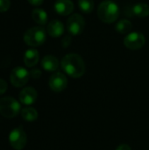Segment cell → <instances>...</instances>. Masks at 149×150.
Instances as JSON below:
<instances>
[{"instance_id":"44dd1931","label":"cell","mask_w":149,"mask_h":150,"mask_svg":"<svg viewBox=\"0 0 149 150\" xmlns=\"http://www.w3.org/2000/svg\"><path fill=\"white\" fill-rule=\"evenodd\" d=\"M29 74H30V76L32 78H33V79H38V78H40L41 76V71L39 69H32L29 72Z\"/></svg>"},{"instance_id":"8fae6325","label":"cell","mask_w":149,"mask_h":150,"mask_svg":"<svg viewBox=\"0 0 149 150\" xmlns=\"http://www.w3.org/2000/svg\"><path fill=\"white\" fill-rule=\"evenodd\" d=\"M54 11L61 16L70 15L74 9V4L71 0H56L54 3Z\"/></svg>"},{"instance_id":"9c48e42d","label":"cell","mask_w":149,"mask_h":150,"mask_svg":"<svg viewBox=\"0 0 149 150\" xmlns=\"http://www.w3.org/2000/svg\"><path fill=\"white\" fill-rule=\"evenodd\" d=\"M49 88L54 92H61L68 86V79L61 72L53 73L48 81Z\"/></svg>"},{"instance_id":"6da1fadb","label":"cell","mask_w":149,"mask_h":150,"mask_svg":"<svg viewBox=\"0 0 149 150\" xmlns=\"http://www.w3.org/2000/svg\"><path fill=\"white\" fill-rule=\"evenodd\" d=\"M61 69L64 72L73 78H79L85 73V62L77 54H68L61 62Z\"/></svg>"},{"instance_id":"7402d4cb","label":"cell","mask_w":149,"mask_h":150,"mask_svg":"<svg viewBox=\"0 0 149 150\" xmlns=\"http://www.w3.org/2000/svg\"><path fill=\"white\" fill-rule=\"evenodd\" d=\"M71 40H72L71 35H66V36H64V38L62 39V41H61L62 47L64 48L69 47V45L71 44Z\"/></svg>"},{"instance_id":"8992f818","label":"cell","mask_w":149,"mask_h":150,"mask_svg":"<svg viewBox=\"0 0 149 150\" xmlns=\"http://www.w3.org/2000/svg\"><path fill=\"white\" fill-rule=\"evenodd\" d=\"M9 142L11 148L15 150H22L25 147L27 142V136L21 127L14 128L10 133Z\"/></svg>"},{"instance_id":"9a60e30c","label":"cell","mask_w":149,"mask_h":150,"mask_svg":"<svg viewBox=\"0 0 149 150\" xmlns=\"http://www.w3.org/2000/svg\"><path fill=\"white\" fill-rule=\"evenodd\" d=\"M32 18L35 23L44 25L47 22V12L40 8H35L32 11Z\"/></svg>"},{"instance_id":"30bf717a","label":"cell","mask_w":149,"mask_h":150,"mask_svg":"<svg viewBox=\"0 0 149 150\" xmlns=\"http://www.w3.org/2000/svg\"><path fill=\"white\" fill-rule=\"evenodd\" d=\"M37 97H38V93L34 88L25 87L20 91L18 98L20 103H22L23 105H30L36 101Z\"/></svg>"},{"instance_id":"d4e9b609","label":"cell","mask_w":149,"mask_h":150,"mask_svg":"<svg viewBox=\"0 0 149 150\" xmlns=\"http://www.w3.org/2000/svg\"><path fill=\"white\" fill-rule=\"evenodd\" d=\"M116 150H132L131 149V148H130V146H128L127 144H125V143H123V144H120Z\"/></svg>"},{"instance_id":"5bb4252c","label":"cell","mask_w":149,"mask_h":150,"mask_svg":"<svg viewBox=\"0 0 149 150\" xmlns=\"http://www.w3.org/2000/svg\"><path fill=\"white\" fill-rule=\"evenodd\" d=\"M41 66L46 71L54 72L59 67V61L55 56L48 54L44 56L41 60Z\"/></svg>"},{"instance_id":"e0dca14e","label":"cell","mask_w":149,"mask_h":150,"mask_svg":"<svg viewBox=\"0 0 149 150\" xmlns=\"http://www.w3.org/2000/svg\"><path fill=\"white\" fill-rule=\"evenodd\" d=\"M21 116L25 121L32 122L37 120L38 112L32 107H25L21 110Z\"/></svg>"},{"instance_id":"ffe728a7","label":"cell","mask_w":149,"mask_h":150,"mask_svg":"<svg viewBox=\"0 0 149 150\" xmlns=\"http://www.w3.org/2000/svg\"><path fill=\"white\" fill-rule=\"evenodd\" d=\"M11 6L10 0H0V12H4L9 10Z\"/></svg>"},{"instance_id":"ac0fdd59","label":"cell","mask_w":149,"mask_h":150,"mask_svg":"<svg viewBox=\"0 0 149 150\" xmlns=\"http://www.w3.org/2000/svg\"><path fill=\"white\" fill-rule=\"evenodd\" d=\"M132 28H133V25H132L131 21H129L127 19H120L116 24V26H115L116 31L121 34L129 33L130 31L132 30Z\"/></svg>"},{"instance_id":"603a6c76","label":"cell","mask_w":149,"mask_h":150,"mask_svg":"<svg viewBox=\"0 0 149 150\" xmlns=\"http://www.w3.org/2000/svg\"><path fill=\"white\" fill-rule=\"evenodd\" d=\"M7 87H8L7 83L4 79H1L0 78V95H2V94H4V93L6 92Z\"/></svg>"},{"instance_id":"5b68a950","label":"cell","mask_w":149,"mask_h":150,"mask_svg":"<svg viewBox=\"0 0 149 150\" xmlns=\"http://www.w3.org/2000/svg\"><path fill=\"white\" fill-rule=\"evenodd\" d=\"M67 30L70 35L76 36L81 34L85 27V20L81 14L75 13L69 16L66 24Z\"/></svg>"},{"instance_id":"3957f363","label":"cell","mask_w":149,"mask_h":150,"mask_svg":"<svg viewBox=\"0 0 149 150\" xmlns=\"http://www.w3.org/2000/svg\"><path fill=\"white\" fill-rule=\"evenodd\" d=\"M47 38L46 30L41 26H33L28 29L24 34V41L30 47L41 46Z\"/></svg>"},{"instance_id":"ba28073f","label":"cell","mask_w":149,"mask_h":150,"mask_svg":"<svg viewBox=\"0 0 149 150\" xmlns=\"http://www.w3.org/2000/svg\"><path fill=\"white\" fill-rule=\"evenodd\" d=\"M146 39L143 33L139 32H133L127 33L124 39V45L126 47L131 50H138L143 47L145 45Z\"/></svg>"},{"instance_id":"277c9868","label":"cell","mask_w":149,"mask_h":150,"mask_svg":"<svg viewBox=\"0 0 149 150\" xmlns=\"http://www.w3.org/2000/svg\"><path fill=\"white\" fill-rule=\"evenodd\" d=\"M20 108V104L11 97H4L0 99V114L4 118H15L19 113Z\"/></svg>"},{"instance_id":"4fadbf2b","label":"cell","mask_w":149,"mask_h":150,"mask_svg":"<svg viewBox=\"0 0 149 150\" xmlns=\"http://www.w3.org/2000/svg\"><path fill=\"white\" fill-rule=\"evenodd\" d=\"M40 60V54L34 48H30L25 51L24 54V63L26 67L32 68L35 66Z\"/></svg>"},{"instance_id":"d6986e66","label":"cell","mask_w":149,"mask_h":150,"mask_svg":"<svg viewBox=\"0 0 149 150\" xmlns=\"http://www.w3.org/2000/svg\"><path fill=\"white\" fill-rule=\"evenodd\" d=\"M77 4H78V7L81 10V11L85 14L91 13L94 9L93 0H78Z\"/></svg>"},{"instance_id":"cb8c5ba5","label":"cell","mask_w":149,"mask_h":150,"mask_svg":"<svg viewBox=\"0 0 149 150\" xmlns=\"http://www.w3.org/2000/svg\"><path fill=\"white\" fill-rule=\"evenodd\" d=\"M29 2V4H31L32 5H34V6H40L43 4V1L44 0H27Z\"/></svg>"},{"instance_id":"7c38bea8","label":"cell","mask_w":149,"mask_h":150,"mask_svg":"<svg viewBox=\"0 0 149 150\" xmlns=\"http://www.w3.org/2000/svg\"><path fill=\"white\" fill-rule=\"evenodd\" d=\"M47 33L51 37L58 38L61 37L64 33V25L61 21L58 19L51 20L47 27Z\"/></svg>"},{"instance_id":"52a82bcc","label":"cell","mask_w":149,"mask_h":150,"mask_svg":"<svg viewBox=\"0 0 149 150\" xmlns=\"http://www.w3.org/2000/svg\"><path fill=\"white\" fill-rule=\"evenodd\" d=\"M30 77L29 72L23 67H16L11 70L10 76V81L11 84L16 88L25 86Z\"/></svg>"},{"instance_id":"2e32d148","label":"cell","mask_w":149,"mask_h":150,"mask_svg":"<svg viewBox=\"0 0 149 150\" xmlns=\"http://www.w3.org/2000/svg\"><path fill=\"white\" fill-rule=\"evenodd\" d=\"M133 13L139 18H145L149 16V5L145 3H138L132 8Z\"/></svg>"},{"instance_id":"7a4b0ae2","label":"cell","mask_w":149,"mask_h":150,"mask_svg":"<svg viewBox=\"0 0 149 150\" xmlns=\"http://www.w3.org/2000/svg\"><path fill=\"white\" fill-rule=\"evenodd\" d=\"M119 5L112 0L103 1L97 8V16L99 19L106 24L115 22L119 17Z\"/></svg>"}]
</instances>
